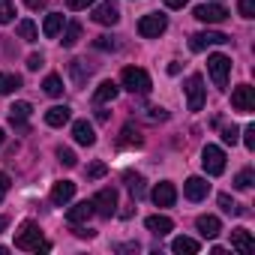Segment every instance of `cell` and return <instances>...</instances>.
<instances>
[{
  "label": "cell",
  "instance_id": "cell-1",
  "mask_svg": "<svg viewBox=\"0 0 255 255\" xmlns=\"http://www.w3.org/2000/svg\"><path fill=\"white\" fill-rule=\"evenodd\" d=\"M15 249H21V252H48L51 243L42 240V228L36 222H21V228L15 231Z\"/></svg>",
  "mask_w": 255,
  "mask_h": 255
},
{
  "label": "cell",
  "instance_id": "cell-2",
  "mask_svg": "<svg viewBox=\"0 0 255 255\" xmlns=\"http://www.w3.org/2000/svg\"><path fill=\"white\" fill-rule=\"evenodd\" d=\"M120 84L129 90V93H138V96H144L147 90H150V75L141 69V66H126L123 72H120Z\"/></svg>",
  "mask_w": 255,
  "mask_h": 255
},
{
  "label": "cell",
  "instance_id": "cell-3",
  "mask_svg": "<svg viewBox=\"0 0 255 255\" xmlns=\"http://www.w3.org/2000/svg\"><path fill=\"white\" fill-rule=\"evenodd\" d=\"M207 72H210L213 84H216L219 90H225V87H228V75H231V57H225V54H210V57H207Z\"/></svg>",
  "mask_w": 255,
  "mask_h": 255
},
{
  "label": "cell",
  "instance_id": "cell-4",
  "mask_svg": "<svg viewBox=\"0 0 255 255\" xmlns=\"http://www.w3.org/2000/svg\"><path fill=\"white\" fill-rule=\"evenodd\" d=\"M183 90H186V105H189V111H201V108H204V99H207L204 78H201L198 72H192V75L186 78Z\"/></svg>",
  "mask_w": 255,
  "mask_h": 255
},
{
  "label": "cell",
  "instance_id": "cell-5",
  "mask_svg": "<svg viewBox=\"0 0 255 255\" xmlns=\"http://www.w3.org/2000/svg\"><path fill=\"white\" fill-rule=\"evenodd\" d=\"M165 30H168V18H165L162 12L141 15V21H138V33H141L144 39H159Z\"/></svg>",
  "mask_w": 255,
  "mask_h": 255
},
{
  "label": "cell",
  "instance_id": "cell-6",
  "mask_svg": "<svg viewBox=\"0 0 255 255\" xmlns=\"http://www.w3.org/2000/svg\"><path fill=\"white\" fill-rule=\"evenodd\" d=\"M90 201H93V213H99L102 219H111L117 213V189H111V186L99 189Z\"/></svg>",
  "mask_w": 255,
  "mask_h": 255
},
{
  "label": "cell",
  "instance_id": "cell-7",
  "mask_svg": "<svg viewBox=\"0 0 255 255\" xmlns=\"http://www.w3.org/2000/svg\"><path fill=\"white\" fill-rule=\"evenodd\" d=\"M201 165H204V171H207L210 177H219V174L225 171V150L216 147V144H207V147L201 150Z\"/></svg>",
  "mask_w": 255,
  "mask_h": 255
},
{
  "label": "cell",
  "instance_id": "cell-8",
  "mask_svg": "<svg viewBox=\"0 0 255 255\" xmlns=\"http://www.w3.org/2000/svg\"><path fill=\"white\" fill-rule=\"evenodd\" d=\"M192 15H195L201 24H222L231 12H228L222 3H201V6H195V9H192Z\"/></svg>",
  "mask_w": 255,
  "mask_h": 255
},
{
  "label": "cell",
  "instance_id": "cell-9",
  "mask_svg": "<svg viewBox=\"0 0 255 255\" xmlns=\"http://www.w3.org/2000/svg\"><path fill=\"white\" fill-rule=\"evenodd\" d=\"M225 42H231V36L219 33V30H201V33L189 36V48L192 51H204L207 45H225Z\"/></svg>",
  "mask_w": 255,
  "mask_h": 255
},
{
  "label": "cell",
  "instance_id": "cell-10",
  "mask_svg": "<svg viewBox=\"0 0 255 255\" xmlns=\"http://www.w3.org/2000/svg\"><path fill=\"white\" fill-rule=\"evenodd\" d=\"M231 108H234V111L249 114V111L255 108V87H249V84L234 87V93H231Z\"/></svg>",
  "mask_w": 255,
  "mask_h": 255
},
{
  "label": "cell",
  "instance_id": "cell-11",
  "mask_svg": "<svg viewBox=\"0 0 255 255\" xmlns=\"http://www.w3.org/2000/svg\"><path fill=\"white\" fill-rule=\"evenodd\" d=\"M33 114V105L30 102H15L9 108V123L15 126L18 132H30V126H27V117Z\"/></svg>",
  "mask_w": 255,
  "mask_h": 255
},
{
  "label": "cell",
  "instance_id": "cell-12",
  "mask_svg": "<svg viewBox=\"0 0 255 255\" xmlns=\"http://www.w3.org/2000/svg\"><path fill=\"white\" fill-rule=\"evenodd\" d=\"M93 21H96V24L111 27V24H117V21H120V9L111 3V0H105V3H99V6L93 9Z\"/></svg>",
  "mask_w": 255,
  "mask_h": 255
},
{
  "label": "cell",
  "instance_id": "cell-13",
  "mask_svg": "<svg viewBox=\"0 0 255 255\" xmlns=\"http://www.w3.org/2000/svg\"><path fill=\"white\" fill-rule=\"evenodd\" d=\"M174 201H177V189H174V183L162 180V183L153 186V204H156V207H171Z\"/></svg>",
  "mask_w": 255,
  "mask_h": 255
},
{
  "label": "cell",
  "instance_id": "cell-14",
  "mask_svg": "<svg viewBox=\"0 0 255 255\" xmlns=\"http://www.w3.org/2000/svg\"><path fill=\"white\" fill-rule=\"evenodd\" d=\"M195 228H198V234H201V237L213 240V237H219V231H222V222H219V216H213V213H204V216H198V219H195Z\"/></svg>",
  "mask_w": 255,
  "mask_h": 255
},
{
  "label": "cell",
  "instance_id": "cell-15",
  "mask_svg": "<svg viewBox=\"0 0 255 255\" xmlns=\"http://www.w3.org/2000/svg\"><path fill=\"white\" fill-rule=\"evenodd\" d=\"M72 138L81 144V147H93L96 144V132H93V126L87 120H75L72 123Z\"/></svg>",
  "mask_w": 255,
  "mask_h": 255
},
{
  "label": "cell",
  "instance_id": "cell-16",
  "mask_svg": "<svg viewBox=\"0 0 255 255\" xmlns=\"http://www.w3.org/2000/svg\"><path fill=\"white\" fill-rule=\"evenodd\" d=\"M207 192H210V183H207L204 177H189V180L183 183V195H186L189 201H201V198H207Z\"/></svg>",
  "mask_w": 255,
  "mask_h": 255
},
{
  "label": "cell",
  "instance_id": "cell-17",
  "mask_svg": "<svg viewBox=\"0 0 255 255\" xmlns=\"http://www.w3.org/2000/svg\"><path fill=\"white\" fill-rule=\"evenodd\" d=\"M90 216H93V201H78L75 207L66 210V222H69V225H81V222H87Z\"/></svg>",
  "mask_w": 255,
  "mask_h": 255
},
{
  "label": "cell",
  "instance_id": "cell-18",
  "mask_svg": "<svg viewBox=\"0 0 255 255\" xmlns=\"http://www.w3.org/2000/svg\"><path fill=\"white\" fill-rule=\"evenodd\" d=\"M63 27H66L63 12H48V15H45V24H42V33H45L48 39H54V36L63 33Z\"/></svg>",
  "mask_w": 255,
  "mask_h": 255
},
{
  "label": "cell",
  "instance_id": "cell-19",
  "mask_svg": "<svg viewBox=\"0 0 255 255\" xmlns=\"http://www.w3.org/2000/svg\"><path fill=\"white\" fill-rule=\"evenodd\" d=\"M72 195H75V183H72V180H60V183H54V189H51V201H54L57 207H63L66 201H72Z\"/></svg>",
  "mask_w": 255,
  "mask_h": 255
},
{
  "label": "cell",
  "instance_id": "cell-20",
  "mask_svg": "<svg viewBox=\"0 0 255 255\" xmlns=\"http://www.w3.org/2000/svg\"><path fill=\"white\" fill-rule=\"evenodd\" d=\"M231 246L237 249V252H252V246H255V240H252V231L249 228H234L231 231Z\"/></svg>",
  "mask_w": 255,
  "mask_h": 255
},
{
  "label": "cell",
  "instance_id": "cell-21",
  "mask_svg": "<svg viewBox=\"0 0 255 255\" xmlns=\"http://www.w3.org/2000/svg\"><path fill=\"white\" fill-rule=\"evenodd\" d=\"M117 93H120V87H117L114 81H102V84L96 87V93H93V102H96V105L114 102V99H117Z\"/></svg>",
  "mask_w": 255,
  "mask_h": 255
},
{
  "label": "cell",
  "instance_id": "cell-22",
  "mask_svg": "<svg viewBox=\"0 0 255 255\" xmlns=\"http://www.w3.org/2000/svg\"><path fill=\"white\" fill-rule=\"evenodd\" d=\"M144 225H147V231H153V234H159V237L168 234V231H174V222H171L168 216H159V213H156V216H147Z\"/></svg>",
  "mask_w": 255,
  "mask_h": 255
},
{
  "label": "cell",
  "instance_id": "cell-23",
  "mask_svg": "<svg viewBox=\"0 0 255 255\" xmlns=\"http://www.w3.org/2000/svg\"><path fill=\"white\" fill-rule=\"evenodd\" d=\"M69 117H72V111L66 105H54V108L45 111V123L48 126H63V123H69Z\"/></svg>",
  "mask_w": 255,
  "mask_h": 255
},
{
  "label": "cell",
  "instance_id": "cell-24",
  "mask_svg": "<svg viewBox=\"0 0 255 255\" xmlns=\"http://www.w3.org/2000/svg\"><path fill=\"white\" fill-rule=\"evenodd\" d=\"M123 183H126V189L132 192V198H135V201H138V198H144V177H141V174L126 171V174H123Z\"/></svg>",
  "mask_w": 255,
  "mask_h": 255
},
{
  "label": "cell",
  "instance_id": "cell-25",
  "mask_svg": "<svg viewBox=\"0 0 255 255\" xmlns=\"http://www.w3.org/2000/svg\"><path fill=\"white\" fill-rule=\"evenodd\" d=\"M171 249H174L177 255H195L201 246H198V240H192V237H174V240H171Z\"/></svg>",
  "mask_w": 255,
  "mask_h": 255
},
{
  "label": "cell",
  "instance_id": "cell-26",
  "mask_svg": "<svg viewBox=\"0 0 255 255\" xmlns=\"http://www.w3.org/2000/svg\"><path fill=\"white\" fill-rule=\"evenodd\" d=\"M15 30H18V36H21L24 42H36V39H39V30H36V24H33L30 18L18 21V24H15Z\"/></svg>",
  "mask_w": 255,
  "mask_h": 255
},
{
  "label": "cell",
  "instance_id": "cell-27",
  "mask_svg": "<svg viewBox=\"0 0 255 255\" xmlns=\"http://www.w3.org/2000/svg\"><path fill=\"white\" fill-rule=\"evenodd\" d=\"M69 72H72V78H75V84H84V81L90 78V72H93V66H87L84 60H72V63H69Z\"/></svg>",
  "mask_w": 255,
  "mask_h": 255
},
{
  "label": "cell",
  "instance_id": "cell-28",
  "mask_svg": "<svg viewBox=\"0 0 255 255\" xmlns=\"http://www.w3.org/2000/svg\"><path fill=\"white\" fill-rule=\"evenodd\" d=\"M21 87V78L18 75H12V72H0V93H15Z\"/></svg>",
  "mask_w": 255,
  "mask_h": 255
},
{
  "label": "cell",
  "instance_id": "cell-29",
  "mask_svg": "<svg viewBox=\"0 0 255 255\" xmlns=\"http://www.w3.org/2000/svg\"><path fill=\"white\" fill-rule=\"evenodd\" d=\"M78 39H81V24H78V21H69V24H66V30H63V39H60V42H63V48H72Z\"/></svg>",
  "mask_w": 255,
  "mask_h": 255
},
{
  "label": "cell",
  "instance_id": "cell-30",
  "mask_svg": "<svg viewBox=\"0 0 255 255\" xmlns=\"http://www.w3.org/2000/svg\"><path fill=\"white\" fill-rule=\"evenodd\" d=\"M42 90H45L48 96H63V78H60V75H48V78L42 81Z\"/></svg>",
  "mask_w": 255,
  "mask_h": 255
},
{
  "label": "cell",
  "instance_id": "cell-31",
  "mask_svg": "<svg viewBox=\"0 0 255 255\" xmlns=\"http://www.w3.org/2000/svg\"><path fill=\"white\" fill-rule=\"evenodd\" d=\"M120 135H123V138H120L123 147H129V144L141 147V135H138V129H132V123H129V126H123V132H120Z\"/></svg>",
  "mask_w": 255,
  "mask_h": 255
},
{
  "label": "cell",
  "instance_id": "cell-32",
  "mask_svg": "<svg viewBox=\"0 0 255 255\" xmlns=\"http://www.w3.org/2000/svg\"><path fill=\"white\" fill-rule=\"evenodd\" d=\"M252 183H255V171H252V168H243V171L234 177V186H237V189H252Z\"/></svg>",
  "mask_w": 255,
  "mask_h": 255
},
{
  "label": "cell",
  "instance_id": "cell-33",
  "mask_svg": "<svg viewBox=\"0 0 255 255\" xmlns=\"http://www.w3.org/2000/svg\"><path fill=\"white\" fill-rule=\"evenodd\" d=\"M15 18V6L12 0H0V24H9Z\"/></svg>",
  "mask_w": 255,
  "mask_h": 255
},
{
  "label": "cell",
  "instance_id": "cell-34",
  "mask_svg": "<svg viewBox=\"0 0 255 255\" xmlns=\"http://www.w3.org/2000/svg\"><path fill=\"white\" fill-rule=\"evenodd\" d=\"M93 45H96L99 51H114V48H117V36H108V33H105V36H96Z\"/></svg>",
  "mask_w": 255,
  "mask_h": 255
},
{
  "label": "cell",
  "instance_id": "cell-35",
  "mask_svg": "<svg viewBox=\"0 0 255 255\" xmlns=\"http://www.w3.org/2000/svg\"><path fill=\"white\" fill-rule=\"evenodd\" d=\"M57 159H60L66 168H75V165H78V156H75L69 147H57Z\"/></svg>",
  "mask_w": 255,
  "mask_h": 255
},
{
  "label": "cell",
  "instance_id": "cell-36",
  "mask_svg": "<svg viewBox=\"0 0 255 255\" xmlns=\"http://www.w3.org/2000/svg\"><path fill=\"white\" fill-rule=\"evenodd\" d=\"M237 12L243 18H255V0H237Z\"/></svg>",
  "mask_w": 255,
  "mask_h": 255
},
{
  "label": "cell",
  "instance_id": "cell-37",
  "mask_svg": "<svg viewBox=\"0 0 255 255\" xmlns=\"http://www.w3.org/2000/svg\"><path fill=\"white\" fill-rule=\"evenodd\" d=\"M222 141L234 147V144L240 141V129H237V126H225V129H222Z\"/></svg>",
  "mask_w": 255,
  "mask_h": 255
},
{
  "label": "cell",
  "instance_id": "cell-38",
  "mask_svg": "<svg viewBox=\"0 0 255 255\" xmlns=\"http://www.w3.org/2000/svg\"><path fill=\"white\" fill-rule=\"evenodd\" d=\"M105 171H108L105 162H93V165L87 168V180H99V177H105Z\"/></svg>",
  "mask_w": 255,
  "mask_h": 255
},
{
  "label": "cell",
  "instance_id": "cell-39",
  "mask_svg": "<svg viewBox=\"0 0 255 255\" xmlns=\"http://www.w3.org/2000/svg\"><path fill=\"white\" fill-rule=\"evenodd\" d=\"M219 207H222L225 213H243V207H237V204L231 201V195H225V192L219 195Z\"/></svg>",
  "mask_w": 255,
  "mask_h": 255
},
{
  "label": "cell",
  "instance_id": "cell-40",
  "mask_svg": "<svg viewBox=\"0 0 255 255\" xmlns=\"http://www.w3.org/2000/svg\"><path fill=\"white\" fill-rule=\"evenodd\" d=\"M96 0H66V9H72V12H81V9H87V6H93Z\"/></svg>",
  "mask_w": 255,
  "mask_h": 255
},
{
  "label": "cell",
  "instance_id": "cell-41",
  "mask_svg": "<svg viewBox=\"0 0 255 255\" xmlns=\"http://www.w3.org/2000/svg\"><path fill=\"white\" fill-rule=\"evenodd\" d=\"M243 144H246V150H255V126L243 129Z\"/></svg>",
  "mask_w": 255,
  "mask_h": 255
},
{
  "label": "cell",
  "instance_id": "cell-42",
  "mask_svg": "<svg viewBox=\"0 0 255 255\" xmlns=\"http://www.w3.org/2000/svg\"><path fill=\"white\" fill-rule=\"evenodd\" d=\"M9 186H12V180H9V174L6 171H0V201L6 198V192H9Z\"/></svg>",
  "mask_w": 255,
  "mask_h": 255
},
{
  "label": "cell",
  "instance_id": "cell-43",
  "mask_svg": "<svg viewBox=\"0 0 255 255\" xmlns=\"http://www.w3.org/2000/svg\"><path fill=\"white\" fill-rule=\"evenodd\" d=\"M147 117H150V120H168V111L153 105V108H147Z\"/></svg>",
  "mask_w": 255,
  "mask_h": 255
},
{
  "label": "cell",
  "instance_id": "cell-44",
  "mask_svg": "<svg viewBox=\"0 0 255 255\" xmlns=\"http://www.w3.org/2000/svg\"><path fill=\"white\" fill-rule=\"evenodd\" d=\"M42 63H45V60H42V54H30V57H27V69H33V72H36Z\"/></svg>",
  "mask_w": 255,
  "mask_h": 255
},
{
  "label": "cell",
  "instance_id": "cell-45",
  "mask_svg": "<svg viewBox=\"0 0 255 255\" xmlns=\"http://www.w3.org/2000/svg\"><path fill=\"white\" fill-rule=\"evenodd\" d=\"M24 3H27L33 12H39V9H45V6H48V0H24Z\"/></svg>",
  "mask_w": 255,
  "mask_h": 255
},
{
  "label": "cell",
  "instance_id": "cell-46",
  "mask_svg": "<svg viewBox=\"0 0 255 255\" xmlns=\"http://www.w3.org/2000/svg\"><path fill=\"white\" fill-rule=\"evenodd\" d=\"M186 3H189V0H165V6H168V9H183Z\"/></svg>",
  "mask_w": 255,
  "mask_h": 255
},
{
  "label": "cell",
  "instance_id": "cell-47",
  "mask_svg": "<svg viewBox=\"0 0 255 255\" xmlns=\"http://www.w3.org/2000/svg\"><path fill=\"white\" fill-rule=\"evenodd\" d=\"M168 72H171V75H177V72H180V63H177V60H171V63H168Z\"/></svg>",
  "mask_w": 255,
  "mask_h": 255
},
{
  "label": "cell",
  "instance_id": "cell-48",
  "mask_svg": "<svg viewBox=\"0 0 255 255\" xmlns=\"http://www.w3.org/2000/svg\"><path fill=\"white\" fill-rule=\"evenodd\" d=\"M6 225H9V219H6V216H0V231H6Z\"/></svg>",
  "mask_w": 255,
  "mask_h": 255
},
{
  "label": "cell",
  "instance_id": "cell-49",
  "mask_svg": "<svg viewBox=\"0 0 255 255\" xmlns=\"http://www.w3.org/2000/svg\"><path fill=\"white\" fill-rule=\"evenodd\" d=\"M3 141H6V135H3V129H0V147H3Z\"/></svg>",
  "mask_w": 255,
  "mask_h": 255
},
{
  "label": "cell",
  "instance_id": "cell-50",
  "mask_svg": "<svg viewBox=\"0 0 255 255\" xmlns=\"http://www.w3.org/2000/svg\"><path fill=\"white\" fill-rule=\"evenodd\" d=\"M3 252H6V246H0V255H3Z\"/></svg>",
  "mask_w": 255,
  "mask_h": 255
}]
</instances>
